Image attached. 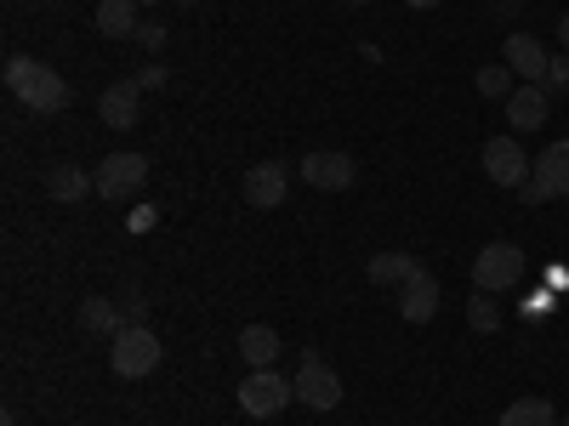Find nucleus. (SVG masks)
<instances>
[{
    "label": "nucleus",
    "instance_id": "4468645a",
    "mask_svg": "<svg viewBox=\"0 0 569 426\" xmlns=\"http://www.w3.org/2000/svg\"><path fill=\"white\" fill-rule=\"evenodd\" d=\"M46 194L58 205H80L86 194H98V171H80V165H52L46 171Z\"/></svg>",
    "mask_w": 569,
    "mask_h": 426
},
{
    "label": "nucleus",
    "instance_id": "20e7f679",
    "mask_svg": "<svg viewBox=\"0 0 569 426\" xmlns=\"http://www.w3.org/2000/svg\"><path fill=\"white\" fill-rule=\"evenodd\" d=\"M291 387H297V404H308V409H319V415H330V409L342 404V375L330 369L319 353L302 358V369L291 375Z\"/></svg>",
    "mask_w": 569,
    "mask_h": 426
},
{
    "label": "nucleus",
    "instance_id": "c756f323",
    "mask_svg": "<svg viewBox=\"0 0 569 426\" xmlns=\"http://www.w3.org/2000/svg\"><path fill=\"white\" fill-rule=\"evenodd\" d=\"M0 426H18V415H12V409H7V415H0Z\"/></svg>",
    "mask_w": 569,
    "mask_h": 426
},
{
    "label": "nucleus",
    "instance_id": "9d476101",
    "mask_svg": "<svg viewBox=\"0 0 569 426\" xmlns=\"http://www.w3.org/2000/svg\"><path fill=\"white\" fill-rule=\"evenodd\" d=\"M284 187H291V171H284L279 160H257L246 171V205L273 211V205H284Z\"/></svg>",
    "mask_w": 569,
    "mask_h": 426
},
{
    "label": "nucleus",
    "instance_id": "a878e982",
    "mask_svg": "<svg viewBox=\"0 0 569 426\" xmlns=\"http://www.w3.org/2000/svg\"><path fill=\"white\" fill-rule=\"evenodd\" d=\"M518 313H525V318H547V313H552V296L536 291V296H525V307H518Z\"/></svg>",
    "mask_w": 569,
    "mask_h": 426
},
{
    "label": "nucleus",
    "instance_id": "f3484780",
    "mask_svg": "<svg viewBox=\"0 0 569 426\" xmlns=\"http://www.w3.org/2000/svg\"><path fill=\"white\" fill-rule=\"evenodd\" d=\"M240 358H246L251 369H273V358H279V329H273V324H246V329H240Z\"/></svg>",
    "mask_w": 569,
    "mask_h": 426
},
{
    "label": "nucleus",
    "instance_id": "f257e3e1",
    "mask_svg": "<svg viewBox=\"0 0 569 426\" xmlns=\"http://www.w3.org/2000/svg\"><path fill=\"white\" fill-rule=\"evenodd\" d=\"M7 91L23 103V109H34V114H63L69 109V80L52 69V63H34V58H12L7 63Z\"/></svg>",
    "mask_w": 569,
    "mask_h": 426
},
{
    "label": "nucleus",
    "instance_id": "c85d7f7f",
    "mask_svg": "<svg viewBox=\"0 0 569 426\" xmlns=\"http://www.w3.org/2000/svg\"><path fill=\"white\" fill-rule=\"evenodd\" d=\"M405 7H416V12H433V7H445V0H405Z\"/></svg>",
    "mask_w": 569,
    "mask_h": 426
},
{
    "label": "nucleus",
    "instance_id": "cd10ccee",
    "mask_svg": "<svg viewBox=\"0 0 569 426\" xmlns=\"http://www.w3.org/2000/svg\"><path fill=\"white\" fill-rule=\"evenodd\" d=\"M558 45H563V52H569V12L558 18Z\"/></svg>",
    "mask_w": 569,
    "mask_h": 426
},
{
    "label": "nucleus",
    "instance_id": "2f4dec72",
    "mask_svg": "<svg viewBox=\"0 0 569 426\" xmlns=\"http://www.w3.org/2000/svg\"><path fill=\"white\" fill-rule=\"evenodd\" d=\"M558 426H569V415H558Z\"/></svg>",
    "mask_w": 569,
    "mask_h": 426
},
{
    "label": "nucleus",
    "instance_id": "4be33fe9",
    "mask_svg": "<svg viewBox=\"0 0 569 426\" xmlns=\"http://www.w3.org/2000/svg\"><path fill=\"white\" fill-rule=\"evenodd\" d=\"M467 324L479 329V336H496V329H501V307H496L490 291H472V302H467Z\"/></svg>",
    "mask_w": 569,
    "mask_h": 426
},
{
    "label": "nucleus",
    "instance_id": "7c9ffc66",
    "mask_svg": "<svg viewBox=\"0 0 569 426\" xmlns=\"http://www.w3.org/2000/svg\"><path fill=\"white\" fill-rule=\"evenodd\" d=\"M177 7H200V0H177Z\"/></svg>",
    "mask_w": 569,
    "mask_h": 426
},
{
    "label": "nucleus",
    "instance_id": "bb28decb",
    "mask_svg": "<svg viewBox=\"0 0 569 426\" xmlns=\"http://www.w3.org/2000/svg\"><path fill=\"white\" fill-rule=\"evenodd\" d=\"M518 200H525V205H547V200H552V194H547V187H541V182H536V176H530V182H525V187H518Z\"/></svg>",
    "mask_w": 569,
    "mask_h": 426
},
{
    "label": "nucleus",
    "instance_id": "412c9836",
    "mask_svg": "<svg viewBox=\"0 0 569 426\" xmlns=\"http://www.w3.org/2000/svg\"><path fill=\"white\" fill-rule=\"evenodd\" d=\"M512 80H518V74H512L507 63H485L479 74H472V85H479V98H485V103H507L512 91H518Z\"/></svg>",
    "mask_w": 569,
    "mask_h": 426
},
{
    "label": "nucleus",
    "instance_id": "72a5a7b5",
    "mask_svg": "<svg viewBox=\"0 0 569 426\" xmlns=\"http://www.w3.org/2000/svg\"><path fill=\"white\" fill-rule=\"evenodd\" d=\"M348 7H365V0H348Z\"/></svg>",
    "mask_w": 569,
    "mask_h": 426
},
{
    "label": "nucleus",
    "instance_id": "0eeeda50",
    "mask_svg": "<svg viewBox=\"0 0 569 426\" xmlns=\"http://www.w3.org/2000/svg\"><path fill=\"white\" fill-rule=\"evenodd\" d=\"M297 171H302V182H308V187H319V194H348V187L359 182L353 154H337V149H319V154H308Z\"/></svg>",
    "mask_w": 569,
    "mask_h": 426
},
{
    "label": "nucleus",
    "instance_id": "ddd939ff",
    "mask_svg": "<svg viewBox=\"0 0 569 426\" xmlns=\"http://www.w3.org/2000/svg\"><path fill=\"white\" fill-rule=\"evenodd\" d=\"M137 103H142V85L137 80H114L98 98V114H103L109 131H126V125H137Z\"/></svg>",
    "mask_w": 569,
    "mask_h": 426
},
{
    "label": "nucleus",
    "instance_id": "2eb2a0df",
    "mask_svg": "<svg viewBox=\"0 0 569 426\" xmlns=\"http://www.w3.org/2000/svg\"><path fill=\"white\" fill-rule=\"evenodd\" d=\"M536 182L547 187L552 200H569V136H558V142H547V149H541Z\"/></svg>",
    "mask_w": 569,
    "mask_h": 426
},
{
    "label": "nucleus",
    "instance_id": "9b49d317",
    "mask_svg": "<svg viewBox=\"0 0 569 426\" xmlns=\"http://www.w3.org/2000/svg\"><path fill=\"white\" fill-rule=\"evenodd\" d=\"M507 69L518 74V85H541L552 58H547V45L536 34H507Z\"/></svg>",
    "mask_w": 569,
    "mask_h": 426
},
{
    "label": "nucleus",
    "instance_id": "423d86ee",
    "mask_svg": "<svg viewBox=\"0 0 569 426\" xmlns=\"http://www.w3.org/2000/svg\"><path fill=\"white\" fill-rule=\"evenodd\" d=\"M142 182H149V160H142V154H109V160L98 165V200L126 205Z\"/></svg>",
    "mask_w": 569,
    "mask_h": 426
},
{
    "label": "nucleus",
    "instance_id": "a211bd4d",
    "mask_svg": "<svg viewBox=\"0 0 569 426\" xmlns=\"http://www.w3.org/2000/svg\"><path fill=\"white\" fill-rule=\"evenodd\" d=\"M80 329H91V336H120V329H126V313L109 302V296H86L80 302Z\"/></svg>",
    "mask_w": 569,
    "mask_h": 426
},
{
    "label": "nucleus",
    "instance_id": "aec40b11",
    "mask_svg": "<svg viewBox=\"0 0 569 426\" xmlns=\"http://www.w3.org/2000/svg\"><path fill=\"white\" fill-rule=\"evenodd\" d=\"M496 426H558V409H552V398H512Z\"/></svg>",
    "mask_w": 569,
    "mask_h": 426
},
{
    "label": "nucleus",
    "instance_id": "f03ea898",
    "mask_svg": "<svg viewBox=\"0 0 569 426\" xmlns=\"http://www.w3.org/2000/svg\"><path fill=\"white\" fill-rule=\"evenodd\" d=\"M109 369L120 375V382H142V375L160 369V336L149 324H126L120 336L109 342Z\"/></svg>",
    "mask_w": 569,
    "mask_h": 426
},
{
    "label": "nucleus",
    "instance_id": "393cba45",
    "mask_svg": "<svg viewBox=\"0 0 569 426\" xmlns=\"http://www.w3.org/2000/svg\"><path fill=\"white\" fill-rule=\"evenodd\" d=\"M137 85H142V91H160V85H171V69H160V63H149V69H142V74H137Z\"/></svg>",
    "mask_w": 569,
    "mask_h": 426
},
{
    "label": "nucleus",
    "instance_id": "7ed1b4c3",
    "mask_svg": "<svg viewBox=\"0 0 569 426\" xmlns=\"http://www.w3.org/2000/svg\"><path fill=\"white\" fill-rule=\"evenodd\" d=\"M525 273H530V262H525V251H518L512 240H496V245H485L479 256H472V284H479V291H490V296L518 291V284H525Z\"/></svg>",
    "mask_w": 569,
    "mask_h": 426
},
{
    "label": "nucleus",
    "instance_id": "6ab92c4d",
    "mask_svg": "<svg viewBox=\"0 0 569 426\" xmlns=\"http://www.w3.org/2000/svg\"><path fill=\"white\" fill-rule=\"evenodd\" d=\"M416 256H405V251H382V256H370L365 262V273H370V284H382V291H393V284H410L416 278Z\"/></svg>",
    "mask_w": 569,
    "mask_h": 426
},
{
    "label": "nucleus",
    "instance_id": "5701e85b",
    "mask_svg": "<svg viewBox=\"0 0 569 426\" xmlns=\"http://www.w3.org/2000/svg\"><path fill=\"white\" fill-rule=\"evenodd\" d=\"M547 91L569 98V52H558V58H552V69H547Z\"/></svg>",
    "mask_w": 569,
    "mask_h": 426
},
{
    "label": "nucleus",
    "instance_id": "1a4fd4ad",
    "mask_svg": "<svg viewBox=\"0 0 569 426\" xmlns=\"http://www.w3.org/2000/svg\"><path fill=\"white\" fill-rule=\"evenodd\" d=\"M439 302H445V291H439V278L427 273V267H416V278L399 284V318L405 324H427V318L439 313Z\"/></svg>",
    "mask_w": 569,
    "mask_h": 426
},
{
    "label": "nucleus",
    "instance_id": "f8f14e48",
    "mask_svg": "<svg viewBox=\"0 0 569 426\" xmlns=\"http://www.w3.org/2000/svg\"><path fill=\"white\" fill-rule=\"evenodd\" d=\"M547 109H552V91L547 85H518L512 98H507V125L512 131H536V125H547Z\"/></svg>",
    "mask_w": 569,
    "mask_h": 426
},
{
    "label": "nucleus",
    "instance_id": "6e6552de",
    "mask_svg": "<svg viewBox=\"0 0 569 426\" xmlns=\"http://www.w3.org/2000/svg\"><path fill=\"white\" fill-rule=\"evenodd\" d=\"M485 176L496 187H512V194L530 182V160H525V149H518V136H490L485 142Z\"/></svg>",
    "mask_w": 569,
    "mask_h": 426
},
{
    "label": "nucleus",
    "instance_id": "b1692460",
    "mask_svg": "<svg viewBox=\"0 0 569 426\" xmlns=\"http://www.w3.org/2000/svg\"><path fill=\"white\" fill-rule=\"evenodd\" d=\"M131 40L142 45V52H160V45H166V29H160V23H149V18H142V29H137Z\"/></svg>",
    "mask_w": 569,
    "mask_h": 426
},
{
    "label": "nucleus",
    "instance_id": "473e14b6",
    "mask_svg": "<svg viewBox=\"0 0 569 426\" xmlns=\"http://www.w3.org/2000/svg\"><path fill=\"white\" fill-rule=\"evenodd\" d=\"M142 7H160V0H142Z\"/></svg>",
    "mask_w": 569,
    "mask_h": 426
},
{
    "label": "nucleus",
    "instance_id": "dca6fc26",
    "mask_svg": "<svg viewBox=\"0 0 569 426\" xmlns=\"http://www.w3.org/2000/svg\"><path fill=\"white\" fill-rule=\"evenodd\" d=\"M98 29L109 40H131L142 29V0H98Z\"/></svg>",
    "mask_w": 569,
    "mask_h": 426
},
{
    "label": "nucleus",
    "instance_id": "39448f33",
    "mask_svg": "<svg viewBox=\"0 0 569 426\" xmlns=\"http://www.w3.org/2000/svg\"><path fill=\"white\" fill-rule=\"evenodd\" d=\"M291 398H297V387L284 382L279 369H251L246 382H240V409H246L251 420H273Z\"/></svg>",
    "mask_w": 569,
    "mask_h": 426
}]
</instances>
